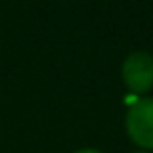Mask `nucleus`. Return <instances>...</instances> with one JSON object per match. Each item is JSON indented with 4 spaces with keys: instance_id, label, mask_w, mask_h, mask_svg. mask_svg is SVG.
Here are the masks:
<instances>
[{
    "instance_id": "nucleus-2",
    "label": "nucleus",
    "mask_w": 153,
    "mask_h": 153,
    "mask_svg": "<svg viewBox=\"0 0 153 153\" xmlns=\"http://www.w3.org/2000/svg\"><path fill=\"white\" fill-rule=\"evenodd\" d=\"M122 78L132 94H147L153 88V57L145 51L130 53L122 63Z\"/></svg>"
},
{
    "instance_id": "nucleus-3",
    "label": "nucleus",
    "mask_w": 153,
    "mask_h": 153,
    "mask_svg": "<svg viewBox=\"0 0 153 153\" xmlns=\"http://www.w3.org/2000/svg\"><path fill=\"white\" fill-rule=\"evenodd\" d=\"M76 153H103L101 149H94V147H86V149H78Z\"/></svg>"
},
{
    "instance_id": "nucleus-1",
    "label": "nucleus",
    "mask_w": 153,
    "mask_h": 153,
    "mask_svg": "<svg viewBox=\"0 0 153 153\" xmlns=\"http://www.w3.org/2000/svg\"><path fill=\"white\" fill-rule=\"evenodd\" d=\"M126 132L130 140L143 149H153V97L136 99L126 111Z\"/></svg>"
},
{
    "instance_id": "nucleus-4",
    "label": "nucleus",
    "mask_w": 153,
    "mask_h": 153,
    "mask_svg": "<svg viewBox=\"0 0 153 153\" xmlns=\"http://www.w3.org/2000/svg\"><path fill=\"white\" fill-rule=\"evenodd\" d=\"M134 153H151V151H143V149H140V151H134Z\"/></svg>"
}]
</instances>
